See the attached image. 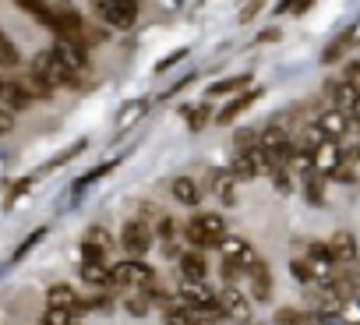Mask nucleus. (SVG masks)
Listing matches in <instances>:
<instances>
[{
    "label": "nucleus",
    "mask_w": 360,
    "mask_h": 325,
    "mask_svg": "<svg viewBox=\"0 0 360 325\" xmlns=\"http://www.w3.org/2000/svg\"><path fill=\"white\" fill-rule=\"evenodd\" d=\"M152 279H155V272L145 258H127L110 269V286H148Z\"/></svg>",
    "instance_id": "39448f33"
},
{
    "label": "nucleus",
    "mask_w": 360,
    "mask_h": 325,
    "mask_svg": "<svg viewBox=\"0 0 360 325\" xmlns=\"http://www.w3.org/2000/svg\"><path fill=\"white\" fill-rule=\"evenodd\" d=\"M248 82H251V75H237V78L216 82V85L209 89V96H226V92H240V89H248Z\"/></svg>",
    "instance_id": "bb28decb"
},
{
    "label": "nucleus",
    "mask_w": 360,
    "mask_h": 325,
    "mask_svg": "<svg viewBox=\"0 0 360 325\" xmlns=\"http://www.w3.org/2000/svg\"><path fill=\"white\" fill-rule=\"evenodd\" d=\"M176 262H180V276H205L209 272L205 251H184V255H176Z\"/></svg>",
    "instance_id": "5701e85b"
},
{
    "label": "nucleus",
    "mask_w": 360,
    "mask_h": 325,
    "mask_svg": "<svg viewBox=\"0 0 360 325\" xmlns=\"http://www.w3.org/2000/svg\"><path fill=\"white\" fill-rule=\"evenodd\" d=\"M290 272H293V279L304 283V286H314V283H318V279H314V269H311L307 258H293V262H290Z\"/></svg>",
    "instance_id": "cd10ccee"
},
{
    "label": "nucleus",
    "mask_w": 360,
    "mask_h": 325,
    "mask_svg": "<svg viewBox=\"0 0 360 325\" xmlns=\"http://www.w3.org/2000/svg\"><path fill=\"white\" fill-rule=\"evenodd\" d=\"M328 96H332V106H339V110H346V113H349V106H353V99L360 96V89H353L346 78H339V82H332V85H328Z\"/></svg>",
    "instance_id": "412c9836"
},
{
    "label": "nucleus",
    "mask_w": 360,
    "mask_h": 325,
    "mask_svg": "<svg viewBox=\"0 0 360 325\" xmlns=\"http://www.w3.org/2000/svg\"><path fill=\"white\" fill-rule=\"evenodd\" d=\"M258 96H262V89H244V92H240L233 103H226V110H219V117H216V120H219V124H230V120H237V117H240L248 106H255V99H258Z\"/></svg>",
    "instance_id": "aec40b11"
},
{
    "label": "nucleus",
    "mask_w": 360,
    "mask_h": 325,
    "mask_svg": "<svg viewBox=\"0 0 360 325\" xmlns=\"http://www.w3.org/2000/svg\"><path fill=\"white\" fill-rule=\"evenodd\" d=\"M82 279L89 286H110V265L106 262H82Z\"/></svg>",
    "instance_id": "393cba45"
},
{
    "label": "nucleus",
    "mask_w": 360,
    "mask_h": 325,
    "mask_svg": "<svg viewBox=\"0 0 360 325\" xmlns=\"http://www.w3.org/2000/svg\"><path fill=\"white\" fill-rule=\"evenodd\" d=\"M169 195H173L180 205H188V209H198V202H202V188H198V181H191V177H173Z\"/></svg>",
    "instance_id": "dca6fc26"
},
{
    "label": "nucleus",
    "mask_w": 360,
    "mask_h": 325,
    "mask_svg": "<svg viewBox=\"0 0 360 325\" xmlns=\"http://www.w3.org/2000/svg\"><path fill=\"white\" fill-rule=\"evenodd\" d=\"M332 181H339V184H360V145L342 148L335 170H332Z\"/></svg>",
    "instance_id": "ddd939ff"
},
{
    "label": "nucleus",
    "mask_w": 360,
    "mask_h": 325,
    "mask_svg": "<svg viewBox=\"0 0 360 325\" xmlns=\"http://www.w3.org/2000/svg\"><path fill=\"white\" fill-rule=\"evenodd\" d=\"M15 4L25 11V15H32L43 29H50V32H57V11L46 4V0H15Z\"/></svg>",
    "instance_id": "a211bd4d"
},
{
    "label": "nucleus",
    "mask_w": 360,
    "mask_h": 325,
    "mask_svg": "<svg viewBox=\"0 0 360 325\" xmlns=\"http://www.w3.org/2000/svg\"><path fill=\"white\" fill-rule=\"evenodd\" d=\"M216 300H219L223 314H226V318H233V321H251V314H255V311H251V300H248V297H244L233 283H230V286H226Z\"/></svg>",
    "instance_id": "f8f14e48"
},
{
    "label": "nucleus",
    "mask_w": 360,
    "mask_h": 325,
    "mask_svg": "<svg viewBox=\"0 0 360 325\" xmlns=\"http://www.w3.org/2000/svg\"><path fill=\"white\" fill-rule=\"evenodd\" d=\"M11 117H15L11 110H4V106H0V131H8V127H11Z\"/></svg>",
    "instance_id": "4c0bfd02"
},
{
    "label": "nucleus",
    "mask_w": 360,
    "mask_h": 325,
    "mask_svg": "<svg viewBox=\"0 0 360 325\" xmlns=\"http://www.w3.org/2000/svg\"><path fill=\"white\" fill-rule=\"evenodd\" d=\"M184 117H188V127H191V131H202V127L209 124V106H188Z\"/></svg>",
    "instance_id": "7c9ffc66"
},
{
    "label": "nucleus",
    "mask_w": 360,
    "mask_h": 325,
    "mask_svg": "<svg viewBox=\"0 0 360 325\" xmlns=\"http://www.w3.org/2000/svg\"><path fill=\"white\" fill-rule=\"evenodd\" d=\"M353 36H356V29H346L339 39H332V43L325 46V53H321V64H335V60H339V57H342V53L353 46Z\"/></svg>",
    "instance_id": "b1692460"
},
{
    "label": "nucleus",
    "mask_w": 360,
    "mask_h": 325,
    "mask_svg": "<svg viewBox=\"0 0 360 325\" xmlns=\"http://www.w3.org/2000/svg\"><path fill=\"white\" fill-rule=\"evenodd\" d=\"M230 174H233L237 181H258V177H265V174H269V155H265V148H262L258 141L240 145L237 155H233Z\"/></svg>",
    "instance_id": "7ed1b4c3"
},
{
    "label": "nucleus",
    "mask_w": 360,
    "mask_h": 325,
    "mask_svg": "<svg viewBox=\"0 0 360 325\" xmlns=\"http://www.w3.org/2000/svg\"><path fill=\"white\" fill-rule=\"evenodd\" d=\"M173 223H176V219H166V216L159 219V234H162V241H173V234H176V227H173Z\"/></svg>",
    "instance_id": "72a5a7b5"
},
{
    "label": "nucleus",
    "mask_w": 360,
    "mask_h": 325,
    "mask_svg": "<svg viewBox=\"0 0 360 325\" xmlns=\"http://www.w3.org/2000/svg\"><path fill=\"white\" fill-rule=\"evenodd\" d=\"M216 195H219L226 205H233V202H237V177H233V174H219V177H216Z\"/></svg>",
    "instance_id": "a878e982"
},
{
    "label": "nucleus",
    "mask_w": 360,
    "mask_h": 325,
    "mask_svg": "<svg viewBox=\"0 0 360 325\" xmlns=\"http://www.w3.org/2000/svg\"><path fill=\"white\" fill-rule=\"evenodd\" d=\"M314 124H318V131H321L325 138H346V134L353 131V120H349V113H346V110H339V106H328V110H321Z\"/></svg>",
    "instance_id": "9b49d317"
},
{
    "label": "nucleus",
    "mask_w": 360,
    "mask_h": 325,
    "mask_svg": "<svg viewBox=\"0 0 360 325\" xmlns=\"http://www.w3.org/2000/svg\"><path fill=\"white\" fill-rule=\"evenodd\" d=\"M342 78L353 85V89H360V60H353V64H346V71H342Z\"/></svg>",
    "instance_id": "473e14b6"
},
{
    "label": "nucleus",
    "mask_w": 360,
    "mask_h": 325,
    "mask_svg": "<svg viewBox=\"0 0 360 325\" xmlns=\"http://www.w3.org/2000/svg\"><path fill=\"white\" fill-rule=\"evenodd\" d=\"M43 234H46V230H36V234H32V237H29V241H25V244H22V248H18V251H15V258H22V255H25V251H29V248H36V244H39V241H43Z\"/></svg>",
    "instance_id": "f704fd0d"
},
{
    "label": "nucleus",
    "mask_w": 360,
    "mask_h": 325,
    "mask_svg": "<svg viewBox=\"0 0 360 325\" xmlns=\"http://www.w3.org/2000/svg\"><path fill=\"white\" fill-rule=\"evenodd\" d=\"M184 57H188V50H176V53H169L166 60H159V64H155V71H166L169 64H176V60H184Z\"/></svg>",
    "instance_id": "c9c22d12"
},
{
    "label": "nucleus",
    "mask_w": 360,
    "mask_h": 325,
    "mask_svg": "<svg viewBox=\"0 0 360 325\" xmlns=\"http://www.w3.org/2000/svg\"><path fill=\"white\" fill-rule=\"evenodd\" d=\"M176 293H180V300L191 304V307H202V304H212V300H216V293L209 290L205 276H180Z\"/></svg>",
    "instance_id": "1a4fd4ad"
},
{
    "label": "nucleus",
    "mask_w": 360,
    "mask_h": 325,
    "mask_svg": "<svg viewBox=\"0 0 360 325\" xmlns=\"http://www.w3.org/2000/svg\"><path fill=\"white\" fill-rule=\"evenodd\" d=\"M152 241H155V234H152V223H145V219H127L124 230H120V248L131 258H145Z\"/></svg>",
    "instance_id": "423d86ee"
},
{
    "label": "nucleus",
    "mask_w": 360,
    "mask_h": 325,
    "mask_svg": "<svg viewBox=\"0 0 360 325\" xmlns=\"http://www.w3.org/2000/svg\"><path fill=\"white\" fill-rule=\"evenodd\" d=\"M106 4H113V0H92V8H96V11H103Z\"/></svg>",
    "instance_id": "79ce46f5"
},
{
    "label": "nucleus",
    "mask_w": 360,
    "mask_h": 325,
    "mask_svg": "<svg viewBox=\"0 0 360 325\" xmlns=\"http://www.w3.org/2000/svg\"><path fill=\"white\" fill-rule=\"evenodd\" d=\"M293 4H297V0H279V8H276V11H279V15H283V11H293Z\"/></svg>",
    "instance_id": "a19ab883"
},
{
    "label": "nucleus",
    "mask_w": 360,
    "mask_h": 325,
    "mask_svg": "<svg viewBox=\"0 0 360 325\" xmlns=\"http://www.w3.org/2000/svg\"><path fill=\"white\" fill-rule=\"evenodd\" d=\"M113 167H117V162H99V167H96V170H89L85 177H78V181H75V191H82V188H89V184H96V181H99V177H106V174H110Z\"/></svg>",
    "instance_id": "c85d7f7f"
},
{
    "label": "nucleus",
    "mask_w": 360,
    "mask_h": 325,
    "mask_svg": "<svg viewBox=\"0 0 360 325\" xmlns=\"http://www.w3.org/2000/svg\"><path fill=\"white\" fill-rule=\"evenodd\" d=\"M311 4H314V0H297V4H293V15H304Z\"/></svg>",
    "instance_id": "ea45409f"
},
{
    "label": "nucleus",
    "mask_w": 360,
    "mask_h": 325,
    "mask_svg": "<svg viewBox=\"0 0 360 325\" xmlns=\"http://www.w3.org/2000/svg\"><path fill=\"white\" fill-rule=\"evenodd\" d=\"M32 99H29V92L22 89V82L15 78V82H0V106L4 110H11V113H18V110H25Z\"/></svg>",
    "instance_id": "f3484780"
},
{
    "label": "nucleus",
    "mask_w": 360,
    "mask_h": 325,
    "mask_svg": "<svg viewBox=\"0 0 360 325\" xmlns=\"http://www.w3.org/2000/svg\"><path fill=\"white\" fill-rule=\"evenodd\" d=\"M339 155H342V145H339V138H321V141L311 148V170H318V174L332 177V170H335Z\"/></svg>",
    "instance_id": "6e6552de"
},
{
    "label": "nucleus",
    "mask_w": 360,
    "mask_h": 325,
    "mask_svg": "<svg viewBox=\"0 0 360 325\" xmlns=\"http://www.w3.org/2000/svg\"><path fill=\"white\" fill-rule=\"evenodd\" d=\"M216 248L223 251V279H230V283H237V276H248V269L258 262V251L244 237H230L226 234Z\"/></svg>",
    "instance_id": "f257e3e1"
},
{
    "label": "nucleus",
    "mask_w": 360,
    "mask_h": 325,
    "mask_svg": "<svg viewBox=\"0 0 360 325\" xmlns=\"http://www.w3.org/2000/svg\"><path fill=\"white\" fill-rule=\"evenodd\" d=\"M248 279H251L255 300H269V297H272V272H269V265H265L262 258L248 269Z\"/></svg>",
    "instance_id": "6ab92c4d"
},
{
    "label": "nucleus",
    "mask_w": 360,
    "mask_h": 325,
    "mask_svg": "<svg viewBox=\"0 0 360 325\" xmlns=\"http://www.w3.org/2000/svg\"><path fill=\"white\" fill-rule=\"evenodd\" d=\"M22 57H18V50H15V43L0 32V68H15Z\"/></svg>",
    "instance_id": "c756f323"
},
{
    "label": "nucleus",
    "mask_w": 360,
    "mask_h": 325,
    "mask_svg": "<svg viewBox=\"0 0 360 325\" xmlns=\"http://www.w3.org/2000/svg\"><path fill=\"white\" fill-rule=\"evenodd\" d=\"M349 120H353V127L360 131V96L353 99V106H349Z\"/></svg>",
    "instance_id": "e433bc0d"
},
{
    "label": "nucleus",
    "mask_w": 360,
    "mask_h": 325,
    "mask_svg": "<svg viewBox=\"0 0 360 325\" xmlns=\"http://www.w3.org/2000/svg\"><path fill=\"white\" fill-rule=\"evenodd\" d=\"M325 174H318V170H307L304 174V198L311 202V205H325Z\"/></svg>",
    "instance_id": "4be33fe9"
},
{
    "label": "nucleus",
    "mask_w": 360,
    "mask_h": 325,
    "mask_svg": "<svg viewBox=\"0 0 360 325\" xmlns=\"http://www.w3.org/2000/svg\"><path fill=\"white\" fill-rule=\"evenodd\" d=\"M184 234L195 248H216L226 237V219L219 212H198L195 219H188Z\"/></svg>",
    "instance_id": "f03ea898"
},
{
    "label": "nucleus",
    "mask_w": 360,
    "mask_h": 325,
    "mask_svg": "<svg viewBox=\"0 0 360 325\" xmlns=\"http://www.w3.org/2000/svg\"><path fill=\"white\" fill-rule=\"evenodd\" d=\"M99 18H103L110 29L127 32V29L134 25V18H138V0H113V4H106V8L99 11Z\"/></svg>",
    "instance_id": "9d476101"
},
{
    "label": "nucleus",
    "mask_w": 360,
    "mask_h": 325,
    "mask_svg": "<svg viewBox=\"0 0 360 325\" xmlns=\"http://www.w3.org/2000/svg\"><path fill=\"white\" fill-rule=\"evenodd\" d=\"M328 251H332L335 265H349V262H356V258H360L356 237H353L349 230H339V234H335V237L328 241Z\"/></svg>",
    "instance_id": "2eb2a0df"
},
{
    "label": "nucleus",
    "mask_w": 360,
    "mask_h": 325,
    "mask_svg": "<svg viewBox=\"0 0 360 325\" xmlns=\"http://www.w3.org/2000/svg\"><path fill=\"white\" fill-rule=\"evenodd\" d=\"M32 75H39L50 89H60V85H75V78L78 75H71L68 68H64V60L53 53V50H43V53H36V60H32Z\"/></svg>",
    "instance_id": "20e7f679"
},
{
    "label": "nucleus",
    "mask_w": 360,
    "mask_h": 325,
    "mask_svg": "<svg viewBox=\"0 0 360 325\" xmlns=\"http://www.w3.org/2000/svg\"><path fill=\"white\" fill-rule=\"evenodd\" d=\"M258 11H262V0H255V4H248V8H244V15H240V18H244V22H248V18H251V15H258Z\"/></svg>",
    "instance_id": "58836bf2"
},
{
    "label": "nucleus",
    "mask_w": 360,
    "mask_h": 325,
    "mask_svg": "<svg viewBox=\"0 0 360 325\" xmlns=\"http://www.w3.org/2000/svg\"><path fill=\"white\" fill-rule=\"evenodd\" d=\"M276 321H318V311H293V307H283V311H276Z\"/></svg>",
    "instance_id": "2f4dec72"
},
{
    "label": "nucleus",
    "mask_w": 360,
    "mask_h": 325,
    "mask_svg": "<svg viewBox=\"0 0 360 325\" xmlns=\"http://www.w3.org/2000/svg\"><path fill=\"white\" fill-rule=\"evenodd\" d=\"M113 251V237L106 227H92L82 241V262H106Z\"/></svg>",
    "instance_id": "0eeeda50"
},
{
    "label": "nucleus",
    "mask_w": 360,
    "mask_h": 325,
    "mask_svg": "<svg viewBox=\"0 0 360 325\" xmlns=\"http://www.w3.org/2000/svg\"><path fill=\"white\" fill-rule=\"evenodd\" d=\"M46 307H60V311L82 314L89 304H82V297H78V290H75V286L57 283V286H50V290H46Z\"/></svg>",
    "instance_id": "4468645a"
}]
</instances>
